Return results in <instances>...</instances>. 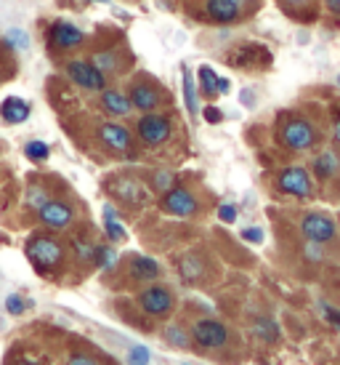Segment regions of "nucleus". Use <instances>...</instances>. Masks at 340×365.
<instances>
[{
	"label": "nucleus",
	"instance_id": "f257e3e1",
	"mask_svg": "<svg viewBox=\"0 0 340 365\" xmlns=\"http://www.w3.org/2000/svg\"><path fill=\"white\" fill-rule=\"evenodd\" d=\"M64 256H67L64 243H59V240L51 237V235H35L30 243H27V259H30L32 267H35L41 274L61 269Z\"/></svg>",
	"mask_w": 340,
	"mask_h": 365
},
{
	"label": "nucleus",
	"instance_id": "f03ea898",
	"mask_svg": "<svg viewBox=\"0 0 340 365\" xmlns=\"http://www.w3.org/2000/svg\"><path fill=\"white\" fill-rule=\"evenodd\" d=\"M173 133V120L160 112H144L136 123V136L144 147H160Z\"/></svg>",
	"mask_w": 340,
	"mask_h": 365
},
{
	"label": "nucleus",
	"instance_id": "7ed1b4c3",
	"mask_svg": "<svg viewBox=\"0 0 340 365\" xmlns=\"http://www.w3.org/2000/svg\"><path fill=\"white\" fill-rule=\"evenodd\" d=\"M64 75H67L78 88H83V91H96V93L104 91V88H107V81H110L90 59H70L64 64Z\"/></svg>",
	"mask_w": 340,
	"mask_h": 365
},
{
	"label": "nucleus",
	"instance_id": "20e7f679",
	"mask_svg": "<svg viewBox=\"0 0 340 365\" xmlns=\"http://www.w3.org/2000/svg\"><path fill=\"white\" fill-rule=\"evenodd\" d=\"M280 139L287 150L306 153V150H311L314 142H317V131H314V125H311L309 120H303V118H290V120L282 123Z\"/></svg>",
	"mask_w": 340,
	"mask_h": 365
},
{
	"label": "nucleus",
	"instance_id": "39448f33",
	"mask_svg": "<svg viewBox=\"0 0 340 365\" xmlns=\"http://www.w3.org/2000/svg\"><path fill=\"white\" fill-rule=\"evenodd\" d=\"M139 307L152 317H165L176 309V296L165 285H147L139 294Z\"/></svg>",
	"mask_w": 340,
	"mask_h": 365
},
{
	"label": "nucleus",
	"instance_id": "423d86ee",
	"mask_svg": "<svg viewBox=\"0 0 340 365\" xmlns=\"http://www.w3.org/2000/svg\"><path fill=\"white\" fill-rule=\"evenodd\" d=\"M160 208L168 213V216L189 219V216H194V213H197L200 203H197V197H194L186 187H170L168 192H162Z\"/></svg>",
	"mask_w": 340,
	"mask_h": 365
},
{
	"label": "nucleus",
	"instance_id": "0eeeda50",
	"mask_svg": "<svg viewBox=\"0 0 340 365\" xmlns=\"http://www.w3.org/2000/svg\"><path fill=\"white\" fill-rule=\"evenodd\" d=\"M48 43L56 51H75L85 43V32L67 19H56L48 27Z\"/></svg>",
	"mask_w": 340,
	"mask_h": 365
},
{
	"label": "nucleus",
	"instance_id": "6e6552de",
	"mask_svg": "<svg viewBox=\"0 0 340 365\" xmlns=\"http://www.w3.org/2000/svg\"><path fill=\"white\" fill-rule=\"evenodd\" d=\"M191 339L200 346H205V349H218V346H223L229 341V331L218 320L205 317V320H197V323L191 325Z\"/></svg>",
	"mask_w": 340,
	"mask_h": 365
},
{
	"label": "nucleus",
	"instance_id": "1a4fd4ad",
	"mask_svg": "<svg viewBox=\"0 0 340 365\" xmlns=\"http://www.w3.org/2000/svg\"><path fill=\"white\" fill-rule=\"evenodd\" d=\"M300 230H303L306 240H311V243H330L332 237L338 235L335 222L324 213H306L303 222H300Z\"/></svg>",
	"mask_w": 340,
	"mask_h": 365
},
{
	"label": "nucleus",
	"instance_id": "9d476101",
	"mask_svg": "<svg viewBox=\"0 0 340 365\" xmlns=\"http://www.w3.org/2000/svg\"><path fill=\"white\" fill-rule=\"evenodd\" d=\"M277 187H280L282 192L292 195V197H309L311 190H314V182H311V176L306 168L290 165V168H285V171L280 173Z\"/></svg>",
	"mask_w": 340,
	"mask_h": 365
},
{
	"label": "nucleus",
	"instance_id": "9b49d317",
	"mask_svg": "<svg viewBox=\"0 0 340 365\" xmlns=\"http://www.w3.org/2000/svg\"><path fill=\"white\" fill-rule=\"evenodd\" d=\"M38 219L48 230H67L75 222V208L70 203H64V200H53L51 197L43 208H38Z\"/></svg>",
	"mask_w": 340,
	"mask_h": 365
},
{
	"label": "nucleus",
	"instance_id": "f8f14e48",
	"mask_svg": "<svg viewBox=\"0 0 340 365\" xmlns=\"http://www.w3.org/2000/svg\"><path fill=\"white\" fill-rule=\"evenodd\" d=\"M205 16L213 24H234L245 16V3L242 0H205Z\"/></svg>",
	"mask_w": 340,
	"mask_h": 365
},
{
	"label": "nucleus",
	"instance_id": "ddd939ff",
	"mask_svg": "<svg viewBox=\"0 0 340 365\" xmlns=\"http://www.w3.org/2000/svg\"><path fill=\"white\" fill-rule=\"evenodd\" d=\"M128 99H130V104H133V110L154 112L162 104V93H160V88H157L154 83H149L147 78H144V81H139V83H133V86H130Z\"/></svg>",
	"mask_w": 340,
	"mask_h": 365
},
{
	"label": "nucleus",
	"instance_id": "4468645a",
	"mask_svg": "<svg viewBox=\"0 0 340 365\" xmlns=\"http://www.w3.org/2000/svg\"><path fill=\"white\" fill-rule=\"evenodd\" d=\"M99 142L112 150V153H130L133 147V136L125 125L120 123H101L99 125Z\"/></svg>",
	"mask_w": 340,
	"mask_h": 365
},
{
	"label": "nucleus",
	"instance_id": "2eb2a0df",
	"mask_svg": "<svg viewBox=\"0 0 340 365\" xmlns=\"http://www.w3.org/2000/svg\"><path fill=\"white\" fill-rule=\"evenodd\" d=\"M99 104L101 110L107 112V115H112V118H125V115H130L133 112V104H130L128 93L117 91V88H104V91H99Z\"/></svg>",
	"mask_w": 340,
	"mask_h": 365
},
{
	"label": "nucleus",
	"instance_id": "dca6fc26",
	"mask_svg": "<svg viewBox=\"0 0 340 365\" xmlns=\"http://www.w3.org/2000/svg\"><path fill=\"white\" fill-rule=\"evenodd\" d=\"M30 102L27 99H21V96H9V99H3L0 104V118L9 123V125H19L30 118Z\"/></svg>",
	"mask_w": 340,
	"mask_h": 365
},
{
	"label": "nucleus",
	"instance_id": "f3484780",
	"mask_svg": "<svg viewBox=\"0 0 340 365\" xmlns=\"http://www.w3.org/2000/svg\"><path fill=\"white\" fill-rule=\"evenodd\" d=\"M160 264L149 259V256H133L130 259V277L139 280V283H152L160 277Z\"/></svg>",
	"mask_w": 340,
	"mask_h": 365
},
{
	"label": "nucleus",
	"instance_id": "a211bd4d",
	"mask_svg": "<svg viewBox=\"0 0 340 365\" xmlns=\"http://www.w3.org/2000/svg\"><path fill=\"white\" fill-rule=\"evenodd\" d=\"M181 88H184V104H186V112H189L191 118H200V99H197V83H194V78H191L189 67L184 64L181 67Z\"/></svg>",
	"mask_w": 340,
	"mask_h": 365
},
{
	"label": "nucleus",
	"instance_id": "6ab92c4d",
	"mask_svg": "<svg viewBox=\"0 0 340 365\" xmlns=\"http://www.w3.org/2000/svg\"><path fill=\"white\" fill-rule=\"evenodd\" d=\"M104 232L110 237L112 243H122L128 232H125V227L120 224L117 219V211H115V205H104Z\"/></svg>",
	"mask_w": 340,
	"mask_h": 365
},
{
	"label": "nucleus",
	"instance_id": "aec40b11",
	"mask_svg": "<svg viewBox=\"0 0 340 365\" xmlns=\"http://www.w3.org/2000/svg\"><path fill=\"white\" fill-rule=\"evenodd\" d=\"M90 61H93V64H96V67H99L107 78H112V75H117V72L122 70L120 53L112 51V48H110V51H96L93 56H90Z\"/></svg>",
	"mask_w": 340,
	"mask_h": 365
},
{
	"label": "nucleus",
	"instance_id": "412c9836",
	"mask_svg": "<svg viewBox=\"0 0 340 365\" xmlns=\"http://www.w3.org/2000/svg\"><path fill=\"white\" fill-rule=\"evenodd\" d=\"M112 192L117 195L120 200H125V203H133V205L144 203V190L133 179H120V182L112 187Z\"/></svg>",
	"mask_w": 340,
	"mask_h": 365
},
{
	"label": "nucleus",
	"instance_id": "4be33fe9",
	"mask_svg": "<svg viewBox=\"0 0 340 365\" xmlns=\"http://www.w3.org/2000/svg\"><path fill=\"white\" fill-rule=\"evenodd\" d=\"M282 9L292 14L295 19H314L317 16V6L314 0H282Z\"/></svg>",
	"mask_w": 340,
	"mask_h": 365
},
{
	"label": "nucleus",
	"instance_id": "5701e85b",
	"mask_svg": "<svg viewBox=\"0 0 340 365\" xmlns=\"http://www.w3.org/2000/svg\"><path fill=\"white\" fill-rule=\"evenodd\" d=\"M197 78H200V91H202V96H208V99L218 96V75H216V70H213V67L202 64L200 70H197Z\"/></svg>",
	"mask_w": 340,
	"mask_h": 365
},
{
	"label": "nucleus",
	"instance_id": "b1692460",
	"mask_svg": "<svg viewBox=\"0 0 340 365\" xmlns=\"http://www.w3.org/2000/svg\"><path fill=\"white\" fill-rule=\"evenodd\" d=\"M338 155L335 153H322L317 160H314V173L319 176V179H330V176H335L338 173Z\"/></svg>",
	"mask_w": 340,
	"mask_h": 365
},
{
	"label": "nucleus",
	"instance_id": "393cba45",
	"mask_svg": "<svg viewBox=\"0 0 340 365\" xmlns=\"http://www.w3.org/2000/svg\"><path fill=\"white\" fill-rule=\"evenodd\" d=\"M3 43L16 53L30 51V35H27L24 30H19V27H14V30L6 32V35H3Z\"/></svg>",
	"mask_w": 340,
	"mask_h": 365
},
{
	"label": "nucleus",
	"instance_id": "a878e982",
	"mask_svg": "<svg viewBox=\"0 0 340 365\" xmlns=\"http://www.w3.org/2000/svg\"><path fill=\"white\" fill-rule=\"evenodd\" d=\"M93 264L99 269H112L117 264V251L112 245H96V256H93Z\"/></svg>",
	"mask_w": 340,
	"mask_h": 365
},
{
	"label": "nucleus",
	"instance_id": "bb28decb",
	"mask_svg": "<svg viewBox=\"0 0 340 365\" xmlns=\"http://www.w3.org/2000/svg\"><path fill=\"white\" fill-rule=\"evenodd\" d=\"M24 155H27L30 160H35V163H43V160H48L51 147L46 142H41V139H32V142L24 144Z\"/></svg>",
	"mask_w": 340,
	"mask_h": 365
},
{
	"label": "nucleus",
	"instance_id": "cd10ccee",
	"mask_svg": "<svg viewBox=\"0 0 340 365\" xmlns=\"http://www.w3.org/2000/svg\"><path fill=\"white\" fill-rule=\"evenodd\" d=\"M165 341L173 346H179V349H186V346H189V334H186L181 325H168V328H165Z\"/></svg>",
	"mask_w": 340,
	"mask_h": 365
},
{
	"label": "nucleus",
	"instance_id": "c85d7f7f",
	"mask_svg": "<svg viewBox=\"0 0 340 365\" xmlns=\"http://www.w3.org/2000/svg\"><path fill=\"white\" fill-rule=\"evenodd\" d=\"M170 187H176V173L173 171H157L152 176V190L154 192H168Z\"/></svg>",
	"mask_w": 340,
	"mask_h": 365
},
{
	"label": "nucleus",
	"instance_id": "c756f323",
	"mask_svg": "<svg viewBox=\"0 0 340 365\" xmlns=\"http://www.w3.org/2000/svg\"><path fill=\"white\" fill-rule=\"evenodd\" d=\"M255 334H258L260 339H266V341H274V339L280 336V328H277V323L269 320V317H260V320H255Z\"/></svg>",
	"mask_w": 340,
	"mask_h": 365
},
{
	"label": "nucleus",
	"instance_id": "7c9ffc66",
	"mask_svg": "<svg viewBox=\"0 0 340 365\" xmlns=\"http://www.w3.org/2000/svg\"><path fill=\"white\" fill-rule=\"evenodd\" d=\"M181 274H184V280H197L202 274V264L197 256H186L184 262H181Z\"/></svg>",
	"mask_w": 340,
	"mask_h": 365
},
{
	"label": "nucleus",
	"instance_id": "2f4dec72",
	"mask_svg": "<svg viewBox=\"0 0 340 365\" xmlns=\"http://www.w3.org/2000/svg\"><path fill=\"white\" fill-rule=\"evenodd\" d=\"M72 248H75V254H78L80 262H93V256H96V245L88 243V240H83V237H78V240L72 243Z\"/></svg>",
	"mask_w": 340,
	"mask_h": 365
},
{
	"label": "nucleus",
	"instance_id": "473e14b6",
	"mask_svg": "<svg viewBox=\"0 0 340 365\" xmlns=\"http://www.w3.org/2000/svg\"><path fill=\"white\" fill-rule=\"evenodd\" d=\"M48 200H51V197H48V192H46L43 187H30V192H27V205H30V208H35V211H38V208H43Z\"/></svg>",
	"mask_w": 340,
	"mask_h": 365
},
{
	"label": "nucleus",
	"instance_id": "72a5a7b5",
	"mask_svg": "<svg viewBox=\"0 0 340 365\" xmlns=\"http://www.w3.org/2000/svg\"><path fill=\"white\" fill-rule=\"evenodd\" d=\"M149 363H152V352L147 346H130L128 365H149Z\"/></svg>",
	"mask_w": 340,
	"mask_h": 365
},
{
	"label": "nucleus",
	"instance_id": "f704fd0d",
	"mask_svg": "<svg viewBox=\"0 0 340 365\" xmlns=\"http://www.w3.org/2000/svg\"><path fill=\"white\" fill-rule=\"evenodd\" d=\"M24 307H27V302H24L19 294H11L9 299H6V309H9V314H14V317H19V314L24 312Z\"/></svg>",
	"mask_w": 340,
	"mask_h": 365
},
{
	"label": "nucleus",
	"instance_id": "c9c22d12",
	"mask_svg": "<svg viewBox=\"0 0 340 365\" xmlns=\"http://www.w3.org/2000/svg\"><path fill=\"white\" fill-rule=\"evenodd\" d=\"M218 219H221V222H226V224H234V222H237V205L223 203L218 208Z\"/></svg>",
	"mask_w": 340,
	"mask_h": 365
},
{
	"label": "nucleus",
	"instance_id": "e433bc0d",
	"mask_svg": "<svg viewBox=\"0 0 340 365\" xmlns=\"http://www.w3.org/2000/svg\"><path fill=\"white\" fill-rule=\"evenodd\" d=\"M200 115L205 118V123H211V125H216V123L223 120V112H221L218 107H213V104H211V107H205Z\"/></svg>",
	"mask_w": 340,
	"mask_h": 365
},
{
	"label": "nucleus",
	"instance_id": "4c0bfd02",
	"mask_svg": "<svg viewBox=\"0 0 340 365\" xmlns=\"http://www.w3.org/2000/svg\"><path fill=\"white\" fill-rule=\"evenodd\" d=\"M242 240H248V243H263V230L248 227V230H242Z\"/></svg>",
	"mask_w": 340,
	"mask_h": 365
},
{
	"label": "nucleus",
	"instance_id": "58836bf2",
	"mask_svg": "<svg viewBox=\"0 0 340 365\" xmlns=\"http://www.w3.org/2000/svg\"><path fill=\"white\" fill-rule=\"evenodd\" d=\"M67 365H99V360H96V357H90V355H85V352H75Z\"/></svg>",
	"mask_w": 340,
	"mask_h": 365
},
{
	"label": "nucleus",
	"instance_id": "ea45409f",
	"mask_svg": "<svg viewBox=\"0 0 340 365\" xmlns=\"http://www.w3.org/2000/svg\"><path fill=\"white\" fill-rule=\"evenodd\" d=\"M322 309H324V317H327L335 328H340V309H335V307H327V304H322Z\"/></svg>",
	"mask_w": 340,
	"mask_h": 365
},
{
	"label": "nucleus",
	"instance_id": "a19ab883",
	"mask_svg": "<svg viewBox=\"0 0 340 365\" xmlns=\"http://www.w3.org/2000/svg\"><path fill=\"white\" fill-rule=\"evenodd\" d=\"M311 243V240H309ZM322 243H311V245H306V259H311V262H319L322 259V248H319Z\"/></svg>",
	"mask_w": 340,
	"mask_h": 365
},
{
	"label": "nucleus",
	"instance_id": "79ce46f5",
	"mask_svg": "<svg viewBox=\"0 0 340 365\" xmlns=\"http://www.w3.org/2000/svg\"><path fill=\"white\" fill-rule=\"evenodd\" d=\"M240 99H242V104H245L248 110H250V107H255V93H253L250 88H242Z\"/></svg>",
	"mask_w": 340,
	"mask_h": 365
},
{
	"label": "nucleus",
	"instance_id": "37998d69",
	"mask_svg": "<svg viewBox=\"0 0 340 365\" xmlns=\"http://www.w3.org/2000/svg\"><path fill=\"white\" fill-rule=\"evenodd\" d=\"M231 83L226 81V78H218V93H229Z\"/></svg>",
	"mask_w": 340,
	"mask_h": 365
},
{
	"label": "nucleus",
	"instance_id": "c03bdc74",
	"mask_svg": "<svg viewBox=\"0 0 340 365\" xmlns=\"http://www.w3.org/2000/svg\"><path fill=\"white\" fill-rule=\"evenodd\" d=\"M327 9H330L335 16H340V0H327Z\"/></svg>",
	"mask_w": 340,
	"mask_h": 365
},
{
	"label": "nucleus",
	"instance_id": "a18cd8bd",
	"mask_svg": "<svg viewBox=\"0 0 340 365\" xmlns=\"http://www.w3.org/2000/svg\"><path fill=\"white\" fill-rule=\"evenodd\" d=\"M332 136H335V142L340 144V120L335 123V131H332Z\"/></svg>",
	"mask_w": 340,
	"mask_h": 365
},
{
	"label": "nucleus",
	"instance_id": "49530a36",
	"mask_svg": "<svg viewBox=\"0 0 340 365\" xmlns=\"http://www.w3.org/2000/svg\"><path fill=\"white\" fill-rule=\"evenodd\" d=\"M16 365H41V363H38V360H19Z\"/></svg>",
	"mask_w": 340,
	"mask_h": 365
},
{
	"label": "nucleus",
	"instance_id": "de8ad7c7",
	"mask_svg": "<svg viewBox=\"0 0 340 365\" xmlns=\"http://www.w3.org/2000/svg\"><path fill=\"white\" fill-rule=\"evenodd\" d=\"M85 3H101V6H107L110 0H85Z\"/></svg>",
	"mask_w": 340,
	"mask_h": 365
},
{
	"label": "nucleus",
	"instance_id": "09e8293b",
	"mask_svg": "<svg viewBox=\"0 0 340 365\" xmlns=\"http://www.w3.org/2000/svg\"><path fill=\"white\" fill-rule=\"evenodd\" d=\"M338 86H340V75H338Z\"/></svg>",
	"mask_w": 340,
	"mask_h": 365
}]
</instances>
